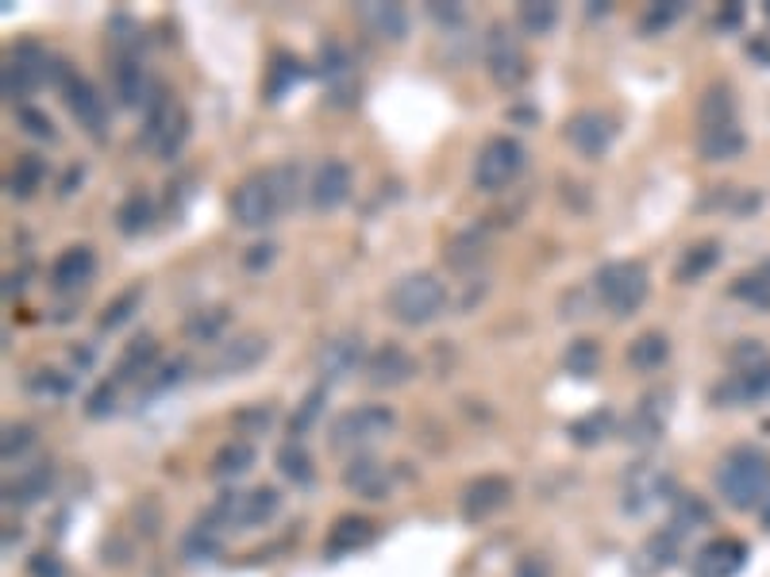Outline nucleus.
<instances>
[{
    "label": "nucleus",
    "instance_id": "nucleus-10",
    "mask_svg": "<svg viewBox=\"0 0 770 577\" xmlns=\"http://www.w3.org/2000/svg\"><path fill=\"white\" fill-rule=\"evenodd\" d=\"M613 139H616V123L605 112H597V108H582V112H574L567 120V143L582 158L608 155Z\"/></svg>",
    "mask_w": 770,
    "mask_h": 577
},
{
    "label": "nucleus",
    "instance_id": "nucleus-9",
    "mask_svg": "<svg viewBox=\"0 0 770 577\" xmlns=\"http://www.w3.org/2000/svg\"><path fill=\"white\" fill-rule=\"evenodd\" d=\"M509 501H512V481L501 478V473H482V478H474L459 496L462 520L482 524V520H489L494 513H501Z\"/></svg>",
    "mask_w": 770,
    "mask_h": 577
},
{
    "label": "nucleus",
    "instance_id": "nucleus-12",
    "mask_svg": "<svg viewBox=\"0 0 770 577\" xmlns=\"http://www.w3.org/2000/svg\"><path fill=\"white\" fill-rule=\"evenodd\" d=\"M416 377V358L408 354L401 342H381L370 358H366V382L374 389H398V385Z\"/></svg>",
    "mask_w": 770,
    "mask_h": 577
},
{
    "label": "nucleus",
    "instance_id": "nucleus-49",
    "mask_svg": "<svg viewBox=\"0 0 770 577\" xmlns=\"http://www.w3.org/2000/svg\"><path fill=\"white\" fill-rule=\"evenodd\" d=\"M678 16H682V4H678V0H671V4H651V9L643 12L640 27H643V35H663L666 27H671Z\"/></svg>",
    "mask_w": 770,
    "mask_h": 577
},
{
    "label": "nucleus",
    "instance_id": "nucleus-58",
    "mask_svg": "<svg viewBox=\"0 0 770 577\" xmlns=\"http://www.w3.org/2000/svg\"><path fill=\"white\" fill-rule=\"evenodd\" d=\"M739 20H744V9H739V4H732L728 12H721V16H716V27H739Z\"/></svg>",
    "mask_w": 770,
    "mask_h": 577
},
{
    "label": "nucleus",
    "instance_id": "nucleus-21",
    "mask_svg": "<svg viewBox=\"0 0 770 577\" xmlns=\"http://www.w3.org/2000/svg\"><path fill=\"white\" fill-rule=\"evenodd\" d=\"M666 493H671V478H666V473L651 470V466H636L625 485V513L643 516L648 508L663 504Z\"/></svg>",
    "mask_w": 770,
    "mask_h": 577
},
{
    "label": "nucleus",
    "instance_id": "nucleus-46",
    "mask_svg": "<svg viewBox=\"0 0 770 577\" xmlns=\"http://www.w3.org/2000/svg\"><path fill=\"white\" fill-rule=\"evenodd\" d=\"M27 393H35V397H70L73 377L62 374V370H35L27 377Z\"/></svg>",
    "mask_w": 770,
    "mask_h": 577
},
{
    "label": "nucleus",
    "instance_id": "nucleus-31",
    "mask_svg": "<svg viewBox=\"0 0 770 577\" xmlns=\"http://www.w3.org/2000/svg\"><path fill=\"white\" fill-rule=\"evenodd\" d=\"M50 481H55V466L39 462V466H32V470L20 473V478L12 481L9 489H4V496H9V504H20V508H27V504L43 501V496L50 493Z\"/></svg>",
    "mask_w": 770,
    "mask_h": 577
},
{
    "label": "nucleus",
    "instance_id": "nucleus-48",
    "mask_svg": "<svg viewBox=\"0 0 770 577\" xmlns=\"http://www.w3.org/2000/svg\"><path fill=\"white\" fill-rule=\"evenodd\" d=\"M186 370H189V362L186 358H170L166 366H158V370H151L146 374V393H163V389H174V385L186 377Z\"/></svg>",
    "mask_w": 770,
    "mask_h": 577
},
{
    "label": "nucleus",
    "instance_id": "nucleus-13",
    "mask_svg": "<svg viewBox=\"0 0 770 577\" xmlns=\"http://www.w3.org/2000/svg\"><path fill=\"white\" fill-rule=\"evenodd\" d=\"M317 366H320V377H324V385H328V382H343V377H351L358 366H366L363 335H355V332L332 335V339H328L324 347H320Z\"/></svg>",
    "mask_w": 770,
    "mask_h": 577
},
{
    "label": "nucleus",
    "instance_id": "nucleus-57",
    "mask_svg": "<svg viewBox=\"0 0 770 577\" xmlns=\"http://www.w3.org/2000/svg\"><path fill=\"white\" fill-rule=\"evenodd\" d=\"M82 166H70V170H66V178H62V189H58V193H62V196H70L73 193V189H78V185H82Z\"/></svg>",
    "mask_w": 770,
    "mask_h": 577
},
{
    "label": "nucleus",
    "instance_id": "nucleus-4",
    "mask_svg": "<svg viewBox=\"0 0 770 577\" xmlns=\"http://www.w3.org/2000/svg\"><path fill=\"white\" fill-rule=\"evenodd\" d=\"M285 212V201H282V189H277V178H274V166L262 173H251L236 185L232 193V220L239 228H270Z\"/></svg>",
    "mask_w": 770,
    "mask_h": 577
},
{
    "label": "nucleus",
    "instance_id": "nucleus-41",
    "mask_svg": "<svg viewBox=\"0 0 770 577\" xmlns=\"http://www.w3.org/2000/svg\"><path fill=\"white\" fill-rule=\"evenodd\" d=\"M139 304H143V285H128L123 293H116L112 301L105 304V312H100L97 327H100V332H116V327H123L131 316H135Z\"/></svg>",
    "mask_w": 770,
    "mask_h": 577
},
{
    "label": "nucleus",
    "instance_id": "nucleus-15",
    "mask_svg": "<svg viewBox=\"0 0 770 577\" xmlns=\"http://www.w3.org/2000/svg\"><path fill=\"white\" fill-rule=\"evenodd\" d=\"M62 93H66V108L73 112V120L82 123L90 135H105L108 128V105L82 74H70L62 82Z\"/></svg>",
    "mask_w": 770,
    "mask_h": 577
},
{
    "label": "nucleus",
    "instance_id": "nucleus-2",
    "mask_svg": "<svg viewBox=\"0 0 770 577\" xmlns=\"http://www.w3.org/2000/svg\"><path fill=\"white\" fill-rule=\"evenodd\" d=\"M447 309V285L428 269H416L393 281L390 289V312L398 324L405 327H424L431 320H439Z\"/></svg>",
    "mask_w": 770,
    "mask_h": 577
},
{
    "label": "nucleus",
    "instance_id": "nucleus-33",
    "mask_svg": "<svg viewBox=\"0 0 770 577\" xmlns=\"http://www.w3.org/2000/svg\"><path fill=\"white\" fill-rule=\"evenodd\" d=\"M227 324H232V309L216 304V309H197V312H189V320L181 324V332H186L189 342H216L220 335L227 332Z\"/></svg>",
    "mask_w": 770,
    "mask_h": 577
},
{
    "label": "nucleus",
    "instance_id": "nucleus-44",
    "mask_svg": "<svg viewBox=\"0 0 770 577\" xmlns=\"http://www.w3.org/2000/svg\"><path fill=\"white\" fill-rule=\"evenodd\" d=\"M517 24L524 27L528 35H552L555 24H559V9L547 4V0H528V4H520Z\"/></svg>",
    "mask_w": 770,
    "mask_h": 577
},
{
    "label": "nucleus",
    "instance_id": "nucleus-14",
    "mask_svg": "<svg viewBox=\"0 0 770 577\" xmlns=\"http://www.w3.org/2000/svg\"><path fill=\"white\" fill-rule=\"evenodd\" d=\"M351 196V166L343 158H324L308 181V201L317 212H335Z\"/></svg>",
    "mask_w": 770,
    "mask_h": 577
},
{
    "label": "nucleus",
    "instance_id": "nucleus-8",
    "mask_svg": "<svg viewBox=\"0 0 770 577\" xmlns=\"http://www.w3.org/2000/svg\"><path fill=\"white\" fill-rule=\"evenodd\" d=\"M43 82H50V55L39 43H20L4 65V97L20 100L39 89Z\"/></svg>",
    "mask_w": 770,
    "mask_h": 577
},
{
    "label": "nucleus",
    "instance_id": "nucleus-1",
    "mask_svg": "<svg viewBox=\"0 0 770 577\" xmlns=\"http://www.w3.org/2000/svg\"><path fill=\"white\" fill-rule=\"evenodd\" d=\"M716 493L736 513H762L770 501V458L759 447H732L716 466Z\"/></svg>",
    "mask_w": 770,
    "mask_h": 577
},
{
    "label": "nucleus",
    "instance_id": "nucleus-36",
    "mask_svg": "<svg viewBox=\"0 0 770 577\" xmlns=\"http://www.w3.org/2000/svg\"><path fill=\"white\" fill-rule=\"evenodd\" d=\"M736 120V93L728 85H709L698 100V123L701 128H713V123H732Z\"/></svg>",
    "mask_w": 770,
    "mask_h": 577
},
{
    "label": "nucleus",
    "instance_id": "nucleus-54",
    "mask_svg": "<svg viewBox=\"0 0 770 577\" xmlns=\"http://www.w3.org/2000/svg\"><path fill=\"white\" fill-rule=\"evenodd\" d=\"M27 569H32V577H66V566L55 558L50 551H39L32 562H27Z\"/></svg>",
    "mask_w": 770,
    "mask_h": 577
},
{
    "label": "nucleus",
    "instance_id": "nucleus-51",
    "mask_svg": "<svg viewBox=\"0 0 770 577\" xmlns=\"http://www.w3.org/2000/svg\"><path fill=\"white\" fill-rule=\"evenodd\" d=\"M274 423V405H251V408H239L236 412V428L247 431V435H259Z\"/></svg>",
    "mask_w": 770,
    "mask_h": 577
},
{
    "label": "nucleus",
    "instance_id": "nucleus-50",
    "mask_svg": "<svg viewBox=\"0 0 770 577\" xmlns=\"http://www.w3.org/2000/svg\"><path fill=\"white\" fill-rule=\"evenodd\" d=\"M116 389H120L116 382H100L97 389L90 393V400H85V416H90V420H105V416H112L116 412Z\"/></svg>",
    "mask_w": 770,
    "mask_h": 577
},
{
    "label": "nucleus",
    "instance_id": "nucleus-16",
    "mask_svg": "<svg viewBox=\"0 0 770 577\" xmlns=\"http://www.w3.org/2000/svg\"><path fill=\"white\" fill-rule=\"evenodd\" d=\"M747 562V546L739 539H709L694 562H689V577H736Z\"/></svg>",
    "mask_w": 770,
    "mask_h": 577
},
{
    "label": "nucleus",
    "instance_id": "nucleus-22",
    "mask_svg": "<svg viewBox=\"0 0 770 577\" xmlns=\"http://www.w3.org/2000/svg\"><path fill=\"white\" fill-rule=\"evenodd\" d=\"M374 536H378V524L374 520H366V516H340L324 539V554L328 558L355 554V551H363V546H370Z\"/></svg>",
    "mask_w": 770,
    "mask_h": 577
},
{
    "label": "nucleus",
    "instance_id": "nucleus-23",
    "mask_svg": "<svg viewBox=\"0 0 770 577\" xmlns=\"http://www.w3.org/2000/svg\"><path fill=\"white\" fill-rule=\"evenodd\" d=\"M747 147V135L736 120L732 123H713V128H701L698 131V155L706 163H732L739 158Z\"/></svg>",
    "mask_w": 770,
    "mask_h": 577
},
{
    "label": "nucleus",
    "instance_id": "nucleus-40",
    "mask_svg": "<svg viewBox=\"0 0 770 577\" xmlns=\"http://www.w3.org/2000/svg\"><path fill=\"white\" fill-rule=\"evenodd\" d=\"M43 181H47V163L39 155H20L9 173V193L27 201V196H35V189H43Z\"/></svg>",
    "mask_w": 770,
    "mask_h": 577
},
{
    "label": "nucleus",
    "instance_id": "nucleus-45",
    "mask_svg": "<svg viewBox=\"0 0 770 577\" xmlns=\"http://www.w3.org/2000/svg\"><path fill=\"white\" fill-rule=\"evenodd\" d=\"M659 435H663V416H659V408H655V397H648L640 405V412L628 420V440L651 443V440H659Z\"/></svg>",
    "mask_w": 770,
    "mask_h": 577
},
{
    "label": "nucleus",
    "instance_id": "nucleus-35",
    "mask_svg": "<svg viewBox=\"0 0 770 577\" xmlns=\"http://www.w3.org/2000/svg\"><path fill=\"white\" fill-rule=\"evenodd\" d=\"M666 358H671V339H666L663 332H643L640 339H632V347H628V362H632V370H640V374L659 370Z\"/></svg>",
    "mask_w": 770,
    "mask_h": 577
},
{
    "label": "nucleus",
    "instance_id": "nucleus-29",
    "mask_svg": "<svg viewBox=\"0 0 770 577\" xmlns=\"http://www.w3.org/2000/svg\"><path fill=\"white\" fill-rule=\"evenodd\" d=\"M254 447L247 440H232V443H224V447L212 455V466H209V473L216 481H236V478H244L247 470L254 466Z\"/></svg>",
    "mask_w": 770,
    "mask_h": 577
},
{
    "label": "nucleus",
    "instance_id": "nucleus-25",
    "mask_svg": "<svg viewBox=\"0 0 770 577\" xmlns=\"http://www.w3.org/2000/svg\"><path fill=\"white\" fill-rule=\"evenodd\" d=\"M308 77V65L300 62L297 55H289V50H277L274 58H270L266 65V82H262V93H266L270 105H277V100L285 97V93L293 89V85H300Z\"/></svg>",
    "mask_w": 770,
    "mask_h": 577
},
{
    "label": "nucleus",
    "instance_id": "nucleus-7",
    "mask_svg": "<svg viewBox=\"0 0 770 577\" xmlns=\"http://www.w3.org/2000/svg\"><path fill=\"white\" fill-rule=\"evenodd\" d=\"M524 166H528V151L520 147L517 139L494 135L478 151V158H474V185L482 193H501V189H509L524 173Z\"/></svg>",
    "mask_w": 770,
    "mask_h": 577
},
{
    "label": "nucleus",
    "instance_id": "nucleus-34",
    "mask_svg": "<svg viewBox=\"0 0 770 577\" xmlns=\"http://www.w3.org/2000/svg\"><path fill=\"white\" fill-rule=\"evenodd\" d=\"M277 470H282V478L293 481L297 489H308L312 481H317V466H312V455H308L300 440H289L282 450H277Z\"/></svg>",
    "mask_w": 770,
    "mask_h": 577
},
{
    "label": "nucleus",
    "instance_id": "nucleus-55",
    "mask_svg": "<svg viewBox=\"0 0 770 577\" xmlns=\"http://www.w3.org/2000/svg\"><path fill=\"white\" fill-rule=\"evenodd\" d=\"M512 577H552V566L540 554H524V558L512 566Z\"/></svg>",
    "mask_w": 770,
    "mask_h": 577
},
{
    "label": "nucleus",
    "instance_id": "nucleus-17",
    "mask_svg": "<svg viewBox=\"0 0 770 577\" xmlns=\"http://www.w3.org/2000/svg\"><path fill=\"white\" fill-rule=\"evenodd\" d=\"M93 274H97V254H93V247H85V243L66 247V251L50 262V289H55V293H78V289H85V285L93 281Z\"/></svg>",
    "mask_w": 770,
    "mask_h": 577
},
{
    "label": "nucleus",
    "instance_id": "nucleus-39",
    "mask_svg": "<svg viewBox=\"0 0 770 577\" xmlns=\"http://www.w3.org/2000/svg\"><path fill=\"white\" fill-rule=\"evenodd\" d=\"M732 297L744 304H751V309L767 312L770 309V259H762L759 266L751 269V274L736 277V285H732Z\"/></svg>",
    "mask_w": 770,
    "mask_h": 577
},
{
    "label": "nucleus",
    "instance_id": "nucleus-26",
    "mask_svg": "<svg viewBox=\"0 0 770 577\" xmlns=\"http://www.w3.org/2000/svg\"><path fill=\"white\" fill-rule=\"evenodd\" d=\"M358 20H363L378 39L401 43L408 35V12L401 9V4H378V0H370V4H358Z\"/></svg>",
    "mask_w": 770,
    "mask_h": 577
},
{
    "label": "nucleus",
    "instance_id": "nucleus-27",
    "mask_svg": "<svg viewBox=\"0 0 770 577\" xmlns=\"http://www.w3.org/2000/svg\"><path fill=\"white\" fill-rule=\"evenodd\" d=\"M112 82H116V97H120L123 108H146V100H151V82H146L143 65H139V58H120L112 70Z\"/></svg>",
    "mask_w": 770,
    "mask_h": 577
},
{
    "label": "nucleus",
    "instance_id": "nucleus-3",
    "mask_svg": "<svg viewBox=\"0 0 770 577\" xmlns=\"http://www.w3.org/2000/svg\"><path fill=\"white\" fill-rule=\"evenodd\" d=\"M593 289H597L601 304H605L613 316H632L643 309L651 293V274L643 262H605V266L593 274Z\"/></svg>",
    "mask_w": 770,
    "mask_h": 577
},
{
    "label": "nucleus",
    "instance_id": "nucleus-53",
    "mask_svg": "<svg viewBox=\"0 0 770 577\" xmlns=\"http://www.w3.org/2000/svg\"><path fill=\"white\" fill-rule=\"evenodd\" d=\"M189 139V116L186 112H178V120L170 123V131L163 135V143H158V155L163 158H174L181 151V143Z\"/></svg>",
    "mask_w": 770,
    "mask_h": 577
},
{
    "label": "nucleus",
    "instance_id": "nucleus-38",
    "mask_svg": "<svg viewBox=\"0 0 770 577\" xmlns=\"http://www.w3.org/2000/svg\"><path fill=\"white\" fill-rule=\"evenodd\" d=\"M151 220H154V204L143 189L128 193L120 208H116V228H120L123 236H143V231L151 228Z\"/></svg>",
    "mask_w": 770,
    "mask_h": 577
},
{
    "label": "nucleus",
    "instance_id": "nucleus-32",
    "mask_svg": "<svg viewBox=\"0 0 770 577\" xmlns=\"http://www.w3.org/2000/svg\"><path fill=\"white\" fill-rule=\"evenodd\" d=\"M613 423H616L613 408H593V412H585V416H578V420L567 423V435H570V443H578V447H597L601 440L613 435Z\"/></svg>",
    "mask_w": 770,
    "mask_h": 577
},
{
    "label": "nucleus",
    "instance_id": "nucleus-24",
    "mask_svg": "<svg viewBox=\"0 0 770 577\" xmlns=\"http://www.w3.org/2000/svg\"><path fill=\"white\" fill-rule=\"evenodd\" d=\"M158 362V342L154 335H139L123 347V354L116 358V370H112V382L123 385V382H146V374L154 370Z\"/></svg>",
    "mask_w": 770,
    "mask_h": 577
},
{
    "label": "nucleus",
    "instance_id": "nucleus-20",
    "mask_svg": "<svg viewBox=\"0 0 770 577\" xmlns=\"http://www.w3.org/2000/svg\"><path fill=\"white\" fill-rule=\"evenodd\" d=\"M343 489L355 496H363V501H386L390 496V470L378 462V458H351L347 466H343L340 473Z\"/></svg>",
    "mask_w": 770,
    "mask_h": 577
},
{
    "label": "nucleus",
    "instance_id": "nucleus-5",
    "mask_svg": "<svg viewBox=\"0 0 770 577\" xmlns=\"http://www.w3.org/2000/svg\"><path fill=\"white\" fill-rule=\"evenodd\" d=\"M393 423H398V416H393L390 405H358L335 416L328 443H332V450H363L370 443H378L381 435H390Z\"/></svg>",
    "mask_w": 770,
    "mask_h": 577
},
{
    "label": "nucleus",
    "instance_id": "nucleus-52",
    "mask_svg": "<svg viewBox=\"0 0 770 577\" xmlns=\"http://www.w3.org/2000/svg\"><path fill=\"white\" fill-rule=\"evenodd\" d=\"M20 128H24L32 139H47V143L58 135L55 123H50V116H47V112H39V108H32V105L20 108Z\"/></svg>",
    "mask_w": 770,
    "mask_h": 577
},
{
    "label": "nucleus",
    "instance_id": "nucleus-56",
    "mask_svg": "<svg viewBox=\"0 0 770 577\" xmlns=\"http://www.w3.org/2000/svg\"><path fill=\"white\" fill-rule=\"evenodd\" d=\"M274 251H277L274 243H254V247H247L244 266H247V269H266L270 262H274Z\"/></svg>",
    "mask_w": 770,
    "mask_h": 577
},
{
    "label": "nucleus",
    "instance_id": "nucleus-30",
    "mask_svg": "<svg viewBox=\"0 0 770 577\" xmlns=\"http://www.w3.org/2000/svg\"><path fill=\"white\" fill-rule=\"evenodd\" d=\"M277 508H282V496H277V489L259 485V489H251V493H244V501H239V531L270 524L277 516Z\"/></svg>",
    "mask_w": 770,
    "mask_h": 577
},
{
    "label": "nucleus",
    "instance_id": "nucleus-43",
    "mask_svg": "<svg viewBox=\"0 0 770 577\" xmlns=\"http://www.w3.org/2000/svg\"><path fill=\"white\" fill-rule=\"evenodd\" d=\"M601 366V347L593 339H574L562 354V370L570 377H593Z\"/></svg>",
    "mask_w": 770,
    "mask_h": 577
},
{
    "label": "nucleus",
    "instance_id": "nucleus-18",
    "mask_svg": "<svg viewBox=\"0 0 770 577\" xmlns=\"http://www.w3.org/2000/svg\"><path fill=\"white\" fill-rule=\"evenodd\" d=\"M770 397V358L755 362V366H739L728 382L713 389L716 405H755V400Z\"/></svg>",
    "mask_w": 770,
    "mask_h": 577
},
{
    "label": "nucleus",
    "instance_id": "nucleus-6",
    "mask_svg": "<svg viewBox=\"0 0 770 577\" xmlns=\"http://www.w3.org/2000/svg\"><path fill=\"white\" fill-rule=\"evenodd\" d=\"M482 50H486V70L497 82V89L512 93L528 82V55L520 47V35L512 32L505 20L489 24L486 39H482Z\"/></svg>",
    "mask_w": 770,
    "mask_h": 577
},
{
    "label": "nucleus",
    "instance_id": "nucleus-42",
    "mask_svg": "<svg viewBox=\"0 0 770 577\" xmlns=\"http://www.w3.org/2000/svg\"><path fill=\"white\" fill-rule=\"evenodd\" d=\"M324 405H328V385L320 382V385H312V389H308L305 397H300L297 412H293V420H289V435H293V440H305V431L320 420Z\"/></svg>",
    "mask_w": 770,
    "mask_h": 577
},
{
    "label": "nucleus",
    "instance_id": "nucleus-11",
    "mask_svg": "<svg viewBox=\"0 0 770 577\" xmlns=\"http://www.w3.org/2000/svg\"><path fill=\"white\" fill-rule=\"evenodd\" d=\"M270 350V339L259 332H247V335H236V339L220 342L216 358H212L209 374L216 377H236V374H247V370H254L266 358Z\"/></svg>",
    "mask_w": 770,
    "mask_h": 577
},
{
    "label": "nucleus",
    "instance_id": "nucleus-19",
    "mask_svg": "<svg viewBox=\"0 0 770 577\" xmlns=\"http://www.w3.org/2000/svg\"><path fill=\"white\" fill-rule=\"evenodd\" d=\"M320 74H324V82H328L332 105H351V100H355V93H358L355 65H351V55L340 43H324V47H320Z\"/></svg>",
    "mask_w": 770,
    "mask_h": 577
},
{
    "label": "nucleus",
    "instance_id": "nucleus-28",
    "mask_svg": "<svg viewBox=\"0 0 770 577\" xmlns=\"http://www.w3.org/2000/svg\"><path fill=\"white\" fill-rule=\"evenodd\" d=\"M716 262H721V243H716V239H701V243L682 251L678 266H674V277H678L682 285H694L706 274H713Z\"/></svg>",
    "mask_w": 770,
    "mask_h": 577
},
{
    "label": "nucleus",
    "instance_id": "nucleus-37",
    "mask_svg": "<svg viewBox=\"0 0 770 577\" xmlns=\"http://www.w3.org/2000/svg\"><path fill=\"white\" fill-rule=\"evenodd\" d=\"M220 543H224V531L204 516V520H197L193 528L186 531V539H181V554H186L189 562H209L220 554Z\"/></svg>",
    "mask_w": 770,
    "mask_h": 577
},
{
    "label": "nucleus",
    "instance_id": "nucleus-47",
    "mask_svg": "<svg viewBox=\"0 0 770 577\" xmlns=\"http://www.w3.org/2000/svg\"><path fill=\"white\" fill-rule=\"evenodd\" d=\"M35 447V428H27V423H9L4 428V443H0V455H4V462H20V458L27 455V450Z\"/></svg>",
    "mask_w": 770,
    "mask_h": 577
}]
</instances>
